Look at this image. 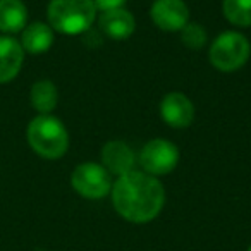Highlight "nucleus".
I'll list each match as a JSON object with an SVG mask.
<instances>
[{
	"label": "nucleus",
	"mask_w": 251,
	"mask_h": 251,
	"mask_svg": "<svg viewBox=\"0 0 251 251\" xmlns=\"http://www.w3.org/2000/svg\"><path fill=\"white\" fill-rule=\"evenodd\" d=\"M97 11L100 9L101 12L105 11H114V9H121L126 4V0H93Z\"/></svg>",
	"instance_id": "17"
},
{
	"label": "nucleus",
	"mask_w": 251,
	"mask_h": 251,
	"mask_svg": "<svg viewBox=\"0 0 251 251\" xmlns=\"http://www.w3.org/2000/svg\"><path fill=\"white\" fill-rule=\"evenodd\" d=\"M150 16L162 31H181L189 23V9L184 0H155Z\"/></svg>",
	"instance_id": "7"
},
{
	"label": "nucleus",
	"mask_w": 251,
	"mask_h": 251,
	"mask_svg": "<svg viewBox=\"0 0 251 251\" xmlns=\"http://www.w3.org/2000/svg\"><path fill=\"white\" fill-rule=\"evenodd\" d=\"M47 18L53 31L84 35L97 18V7L93 0H50Z\"/></svg>",
	"instance_id": "3"
},
{
	"label": "nucleus",
	"mask_w": 251,
	"mask_h": 251,
	"mask_svg": "<svg viewBox=\"0 0 251 251\" xmlns=\"http://www.w3.org/2000/svg\"><path fill=\"white\" fill-rule=\"evenodd\" d=\"M222 14L230 25L239 28L251 26V0H224Z\"/></svg>",
	"instance_id": "15"
},
{
	"label": "nucleus",
	"mask_w": 251,
	"mask_h": 251,
	"mask_svg": "<svg viewBox=\"0 0 251 251\" xmlns=\"http://www.w3.org/2000/svg\"><path fill=\"white\" fill-rule=\"evenodd\" d=\"M29 100L38 114H52L59 103V91L50 79H40L31 86Z\"/></svg>",
	"instance_id": "14"
},
{
	"label": "nucleus",
	"mask_w": 251,
	"mask_h": 251,
	"mask_svg": "<svg viewBox=\"0 0 251 251\" xmlns=\"http://www.w3.org/2000/svg\"><path fill=\"white\" fill-rule=\"evenodd\" d=\"M71 186L86 200H100L112 191V177L103 165L83 162L71 174Z\"/></svg>",
	"instance_id": "5"
},
{
	"label": "nucleus",
	"mask_w": 251,
	"mask_h": 251,
	"mask_svg": "<svg viewBox=\"0 0 251 251\" xmlns=\"http://www.w3.org/2000/svg\"><path fill=\"white\" fill-rule=\"evenodd\" d=\"M140 164L143 172L150 176H165L172 172L179 164V150L167 140H150L140 153Z\"/></svg>",
	"instance_id": "6"
},
{
	"label": "nucleus",
	"mask_w": 251,
	"mask_h": 251,
	"mask_svg": "<svg viewBox=\"0 0 251 251\" xmlns=\"http://www.w3.org/2000/svg\"><path fill=\"white\" fill-rule=\"evenodd\" d=\"M181 42L191 50L203 49L206 43L205 28H203L201 25H198V23H188V25L181 29Z\"/></svg>",
	"instance_id": "16"
},
{
	"label": "nucleus",
	"mask_w": 251,
	"mask_h": 251,
	"mask_svg": "<svg viewBox=\"0 0 251 251\" xmlns=\"http://www.w3.org/2000/svg\"><path fill=\"white\" fill-rule=\"evenodd\" d=\"M98 28L107 38L122 42L134 33L136 21H134V16L129 11L121 7L114 9V11L101 12L100 19H98Z\"/></svg>",
	"instance_id": "10"
},
{
	"label": "nucleus",
	"mask_w": 251,
	"mask_h": 251,
	"mask_svg": "<svg viewBox=\"0 0 251 251\" xmlns=\"http://www.w3.org/2000/svg\"><path fill=\"white\" fill-rule=\"evenodd\" d=\"M25 62V50L19 40L9 35L0 36V84L11 83Z\"/></svg>",
	"instance_id": "11"
},
{
	"label": "nucleus",
	"mask_w": 251,
	"mask_h": 251,
	"mask_svg": "<svg viewBox=\"0 0 251 251\" xmlns=\"http://www.w3.org/2000/svg\"><path fill=\"white\" fill-rule=\"evenodd\" d=\"M100 158L105 171L110 176H117V177L134 171V164H136V157H134L129 145L117 140L108 141V143L103 145V148L100 151Z\"/></svg>",
	"instance_id": "9"
},
{
	"label": "nucleus",
	"mask_w": 251,
	"mask_h": 251,
	"mask_svg": "<svg viewBox=\"0 0 251 251\" xmlns=\"http://www.w3.org/2000/svg\"><path fill=\"white\" fill-rule=\"evenodd\" d=\"M248 251H251V244H250V248H248Z\"/></svg>",
	"instance_id": "18"
},
{
	"label": "nucleus",
	"mask_w": 251,
	"mask_h": 251,
	"mask_svg": "<svg viewBox=\"0 0 251 251\" xmlns=\"http://www.w3.org/2000/svg\"><path fill=\"white\" fill-rule=\"evenodd\" d=\"M160 115L174 129H184L195 121V105L181 91L167 93L160 101Z\"/></svg>",
	"instance_id": "8"
},
{
	"label": "nucleus",
	"mask_w": 251,
	"mask_h": 251,
	"mask_svg": "<svg viewBox=\"0 0 251 251\" xmlns=\"http://www.w3.org/2000/svg\"><path fill=\"white\" fill-rule=\"evenodd\" d=\"M250 53L251 45L246 36L239 31H224L213 40L208 59L220 73H234L248 62Z\"/></svg>",
	"instance_id": "4"
},
{
	"label": "nucleus",
	"mask_w": 251,
	"mask_h": 251,
	"mask_svg": "<svg viewBox=\"0 0 251 251\" xmlns=\"http://www.w3.org/2000/svg\"><path fill=\"white\" fill-rule=\"evenodd\" d=\"M112 205L127 222L147 224L157 219L165 205V189L155 176L131 171L112 184Z\"/></svg>",
	"instance_id": "1"
},
{
	"label": "nucleus",
	"mask_w": 251,
	"mask_h": 251,
	"mask_svg": "<svg viewBox=\"0 0 251 251\" xmlns=\"http://www.w3.org/2000/svg\"><path fill=\"white\" fill-rule=\"evenodd\" d=\"M21 47L25 52L31 55H42L49 52L53 45V29L50 25L42 21L26 25V28L21 31Z\"/></svg>",
	"instance_id": "12"
},
{
	"label": "nucleus",
	"mask_w": 251,
	"mask_h": 251,
	"mask_svg": "<svg viewBox=\"0 0 251 251\" xmlns=\"http://www.w3.org/2000/svg\"><path fill=\"white\" fill-rule=\"evenodd\" d=\"M31 150L47 160H57L64 157L69 148V133L62 121L53 117L52 114H38L26 129Z\"/></svg>",
	"instance_id": "2"
},
{
	"label": "nucleus",
	"mask_w": 251,
	"mask_h": 251,
	"mask_svg": "<svg viewBox=\"0 0 251 251\" xmlns=\"http://www.w3.org/2000/svg\"><path fill=\"white\" fill-rule=\"evenodd\" d=\"M28 25V9L23 0H0V31L5 35L21 33Z\"/></svg>",
	"instance_id": "13"
}]
</instances>
